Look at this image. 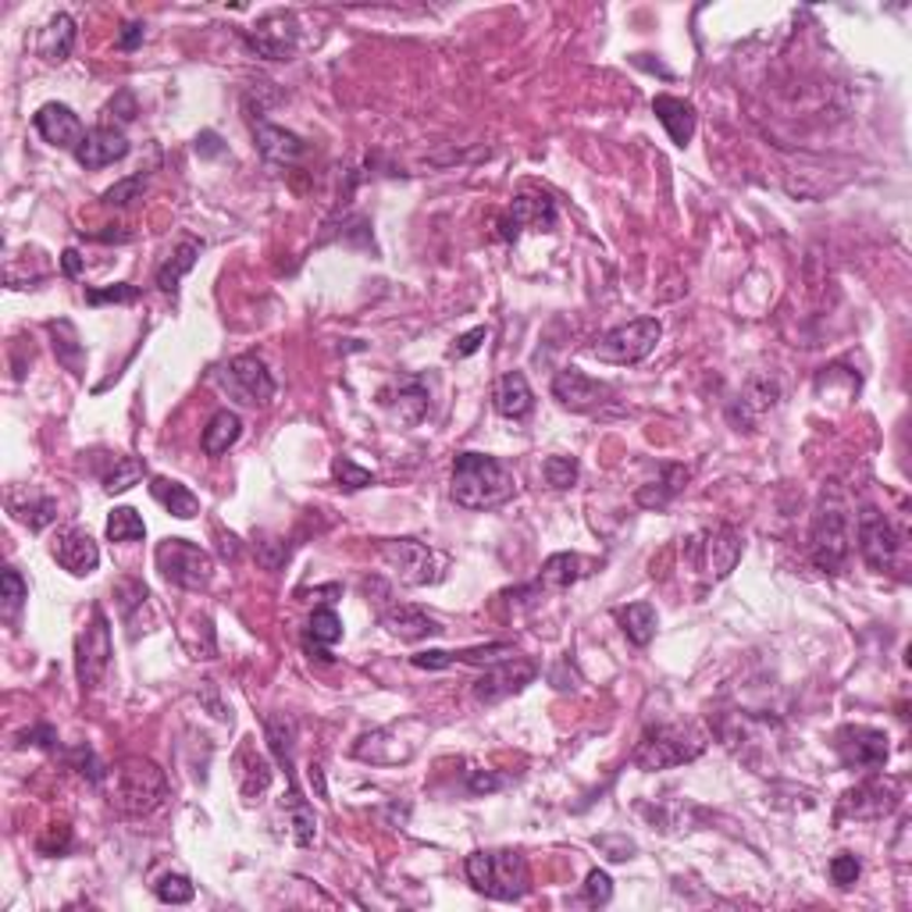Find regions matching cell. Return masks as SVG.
Segmentation results:
<instances>
[{
  "label": "cell",
  "mask_w": 912,
  "mask_h": 912,
  "mask_svg": "<svg viewBox=\"0 0 912 912\" xmlns=\"http://www.w3.org/2000/svg\"><path fill=\"white\" fill-rule=\"evenodd\" d=\"M100 788H104L108 805L122 816H147L168 799L164 770L153 760H143V755H125L122 763L108 766V777Z\"/></svg>",
  "instance_id": "cell-1"
},
{
  "label": "cell",
  "mask_w": 912,
  "mask_h": 912,
  "mask_svg": "<svg viewBox=\"0 0 912 912\" xmlns=\"http://www.w3.org/2000/svg\"><path fill=\"white\" fill-rule=\"evenodd\" d=\"M517 482L503 460L488 453H457L453 460V499L464 510H496L513 499Z\"/></svg>",
  "instance_id": "cell-2"
},
{
  "label": "cell",
  "mask_w": 912,
  "mask_h": 912,
  "mask_svg": "<svg viewBox=\"0 0 912 912\" xmlns=\"http://www.w3.org/2000/svg\"><path fill=\"white\" fill-rule=\"evenodd\" d=\"M809 557L824 574H838L852 557V521L838 488H824L820 496L813 528H809Z\"/></svg>",
  "instance_id": "cell-3"
},
{
  "label": "cell",
  "mask_w": 912,
  "mask_h": 912,
  "mask_svg": "<svg viewBox=\"0 0 912 912\" xmlns=\"http://www.w3.org/2000/svg\"><path fill=\"white\" fill-rule=\"evenodd\" d=\"M467 880L471 888L485 895V898H496V902H517V898L528 895V863H524L521 852H471L467 855Z\"/></svg>",
  "instance_id": "cell-4"
},
{
  "label": "cell",
  "mask_w": 912,
  "mask_h": 912,
  "mask_svg": "<svg viewBox=\"0 0 912 912\" xmlns=\"http://www.w3.org/2000/svg\"><path fill=\"white\" fill-rule=\"evenodd\" d=\"M428 735H432V727L421 721V716H403V721H392V724L364 735L353 745V755L371 766H400V763L414 760L421 752V745L428 741Z\"/></svg>",
  "instance_id": "cell-5"
},
{
  "label": "cell",
  "mask_w": 912,
  "mask_h": 912,
  "mask_svg": "<svg viewBox=\"0 0 912 912\" xmlns=\"http://www.w3.org/2000/svg\"><path fill=\"white\" fill-rule=\"evenodd\" d=\"M705 749V741L691 730H680L671 724H652L646 727V735L638 738L632 760L638 770H671V766H685L691 760H699Z\"/></svg>",
  "instance_id": "cell-6"
},
{
  "label": "cell",
  "mask_w": 912,
  "mask_h": 912,
  "mask_svg": "<svg viewBox=\"0 0 912 912\" xmlns=\"http://www.w3.org/2000/svg\"><path fill=\"white\" fill-rule=\"evenodd\" d=\"M660 339H663L660 321L657 317H638V321H627V325L610 328L607 336H599L592 346H588V353L602 364L632 367V364L646 361V357L657 350Z\"/></svg>",
  "instance_id": "cell-7"
},
{
  "label": "cell",
  "mask_w": 912,
  "mask_h": 912,
  "mask_svg": "<svg viewBox=\"0 0 912 912\" xmlns=\"http://www.w3.org/2000/svg\"><path fill=\"white\" fill-rule=\"evenodd\" d=\"M741 552H745L741 532H735L730 524H721V528H710L696 538H688V546H685L688 563L705 577V582H724V577L738 567Z\"/></svg>",
  "instance_id": "cell-8"
},
{
  "label": "cell",
  "mask_w": 912,
  "mask_h": 912,
  "mask_svg": "<svg viewBox=\"0 0 912 912\" xmlns=\"http://www.w3.org/2000/svg\"><path fill=\"white\" fill-rule=\"evenodd\" d=\"M158 560V571L168 577L175 588H186V592H203L214 577V560L208 549L186 542V538H164L153 552Z\"/></svg>",
  "instance_id": "cell-9"
},
{
  "label": "cell",
  "mask_w": 912,
  "mask_h": 912,
  "mask_svg": "<svg viewBox=\"0 0 912 912\" xmlns=\"http://www.w3.org/2000/svg\"><path fill=\"white\" fill-rule=\"evenodd\" d=\"M382 560L389 563L392 574L400 577L403 585H435L442 582V567L446 560L435 552L432 546L417 542V538H389V542L378 546Z\"/></svg>",
  "instance_id": "cell-10"
},
{
  "label": "cell",
  "mask_w": 912,
  "mask_h": 912,
  "mask_svg": "<svg viewBox=\"0 0 912 912\" xmlns=\"http://www.w3.org/2000/svg\"><path fill=\"white\" fill-rule=\"evenodd\" d=\"M111 671V624L104 610H93L89 627L75 641V677L83 691H93Z\"/></svg>",
  "instance_id": "cell-11"
},
{
  "label": "cell",
  "mask_w": 912,
  "mask_h": 912,
  "mask_svg": "<svg viewBox=\"0 0 912 912\" xmlns=\"http://www.w3.org/2000/svg\"><path fill=\"white\" fill-rule=\"evenodd\" d=\"M538 677V663L524 657H507L485 666V674L474 680V699L482 705H496L510 696H521L524 688Z\"/></svg>",
  "instance_id": "cell-12"
},
{
  "label": "cell",
  "mask_w": 912,
  "mask_h": 912,
  "mask_svg": "<svg viewBox=\"0 0 912 912\" xmlns=\"http://www.w3.org/2000/svg\"><path fill=\"white\" fill-rule=\"evenodd\" d=\"M855 538H859V552H863V563L870 571H880V574L891 571L898 549H902V538H898L891 521L884 517L880 510L866 507L863 513H859Z\"/></svg>",
  "instance_id": "cell-13"
},
{
  "label": "cell",
  "mask_w": 912,
  "mask_h": 912,
  "mask_svg": "<svg viewBox=\"0 0 912 912\" xmlns=\"http://www.w3.org/2000/svg\"><path fill=\"white\" fill-rule=\"evenodd\" d=\"M242 40H247V47L257 58L289 61L292 54H297L300 29H297V18H292L289 11H272V15H264L247 36H242Z\"/></svg>",
  "instance_id": "cell-14"
},
{
  "label": "cell",
  "mask_w": 912,
  "mask_h": 912,
  "mask_svg": "<svg viewBox=\"0 0 912 912\" xmlns=\"http://www.w3.org/2000/svg\"><path fill=\"white\" fill-rule=\"evenodd\" d=\"M841 763L849 770H880L888 763V735L866 724H849L834 735Z\"/></svg>",
  "instance_id": "cell-15"
},
{
  "label": "cell",
  "mask_w": 912,
  "mask_h": 912,
  "mask_svg": "<svg viewBox=\"0 0 912 912\" xmlns=\"http://www.w3.org/2000/svg\"><path fill=\"white\" fill-rule=\"evenodd\" d=\"M524 228H532V233H552L557 228V203L542 197V192H521V197H513L510 211L499 222V236L507 242H517Z\"/></svg>",
  "instance_id": "cell-16"
},
{
  "label": "cell",
  "mask_w": 912,
  "mask_h": 912,
  "mask_svg": "<svg viewBox=\"0 0 912 912\" xmlns=\"http://www.w3.org/2000/svg\"><path fill=\"white\" fill-rule=\"evenodd\" d=\"M552 396H557L560 407L571 410V414H592V410H599L602 403H610L613 389L607 382L588 378L585 371L563 367V371H557V378H552Z\"/></svg>",
  "instance_id": "cell-17"
},
{
  "label": "cell",
  "mask_w": 912,
  "mask_h": 912,
  "mask_svg": "<svg viewBox=\"0 0 912 912\" xmlns=\"http://www.w3.org/2000/svg\"><path fill=\"white\" fill-rule=\"evenodd\" d=\"M225 389H233V396H239L242 403H267L275 396V378H272V371H267V364L261 361L257 353H242L236 357V361H228L225 367Z\"/></svg>",
  "instance_id": "cell-18"
},
{
  "label": "cell",
  "mask_w": 912,
  "mask_h": 912,
  "mask_svg": "<svg viewBox=\"0 0 912 912\" xmlns=\"http://www.w3.org/2000/svg\"><path fill=\"white\" fill-rule=\"evenodd\" d=\"M50 552H54V560L61 563L64 571H68L72 577H89L97 567H100V546L93 542V535L83 532V528H64L58 532L54 538V546H50Z\"/></svg>",
  "instance_id": "cell-19"
},
{
  "label": "cell",
  "mask_w": 912,
  "mask_h": 912,
  "mask_svg": "<svg viewBox=\"0 0 912 912\" xmlns=\"http://www.w3.org/2000/svg\"><path fill=\"white\" fill-rule=\"evenodd\" d=\"M33 125H36V133L43 136V143L58 147V150H72V153L86 136L79 114H75L68 104H43L33 114Z\"/></svg>",
  "instance_id": "cell-20"
},
{
  "label": "cell",
  "mask_w": 912,
  "mask_h": 912,
  "mask_svg": "<svg viewBox=\"0 0 912 912\" xmlns=\"http://www.w3.org/2000/svg\"><path fill=\"white\" fill-rule=\"evenodd\" d=\"M125 153H128V139L122 128L97 125V128H89L83 136V143L75 147V161H79L86 172H97V168H108L114 161H122Z\"/></svg>",
  "instance_id": "cell-21"
},
{
  "label": "cell",
  "mask_w": 912,
  "mask_h": 912,
  "mask_svg": "<svg viewBox=\"0 0 912 912\" xmlns=\"http://www.w3.org/2000/svg\"><path fill=\"white\" fill-rule=\"evenodd\" d=\"M250 128H253V143H257V150H261L264 161H272V164H297L307 153V143L297 133H289V128L272 125V122H264V118H250Z\"/></svg>",
  "instance_id": "cell-22"
},
{
  "label": "cell",
  "mask_w": 912,
  "mask_h": 912,
  "mask_svg": "<svg viewBox=\"0 0 912 912\" xmlns=\"http://www.w3.org/2000/svg\"><path fill=\"white\" fill-rule=\"evenodd\" d=\"M382 627L392 638H400V641H421V638H432V635L446 632V627L435 621V616H428L425 610H417V607H407V602H396V607L385 610L382 613Z\"/></svg>",
  "instance_id": "cell-23"
},
{
  "label": "cell",
  "mask_w": 912,
  "mask_h": 912,
  "mask_svg": "<svg viewBox=\"0 0 912 912\" xmlns=\"http://www.w3.org/2000/svg\"><path fill=\"white\" fill-rule=\"evenodd\" d=\"M652 114L660 118V125L666 128V136H671L674 147H688L691 143L699 118H696V108H691L688 100L660 93L657 100H652Z\"/></svg>",
  "instance_id": "cell-24"
},
{
  "label": "cell",
  "mask_w": 912,
  "mask_h": 912,
  "mask_svg": "<svg viewBox=\"0 0 912 912\" xmlns=\"http://www.w3.org/2000/svg\"><path fill=\"white\" fill-rule=\"evenodd\" d=\"M382 403L392 407V417L400 421V425H417V421L428 414V403H432L428 400V385L421 382L417 375L400 378V382H396V396L382 392Z\"/></svg>",
  "instance_id": "cell-25"
},
{
  "label": "cell",
  "mask_w": 912,
  "mask_h": 912,
  "mask_svg": "<svg viewBox=\"0 0 912 912\" xmlns=\"http://www.w3.org/2000/svg\"><path fill=\"white\" fill-rule=\"evenodd\" d=\"M75 36H79L75 18L58 11V15L40 29V36H36V54H40L47 64H64L75 50Z\"/></svg>",
  "instance_id": "cell-26"
},
{
  "label": "cell",
  "mask_w": 912,
  "mask_h": 912,
  "mask_svg": "<svg viewBox=\"0 0 912 912\" xmlns=\"http://www.w3.org/2000/svg\"><path fill=\"white\" fill-rule=\"evenodd\" d=\"M236 774H239V791L242 799H261V795L272 788V763L257 752V745L247 738L236 752Z\"/></svg>",
  "instance_id": "cell-27"
},
{
  "label": "cell",
  "mask_w": 912,
  "mask_h": 912,
  "mask_svg": "<svg viewBox=\"0 0 912 912\" xmlns=\"http://www.w3.org/2000/svg\"><path fill=\"white\" fill-rule=\"evenodd\" d=\"M492 403H496V410L503 417L524 421V417L532 414V407H535V392H532V385H528V378L521 375V371H507V375L496 382Z\"/></svg>",
  "instance_id": "cell-28"
},
{
  "label": "cell",
  "mask_w": 912,
  "mask_h": 912,
  "mask_svg": "<svg viewBox=\"0 0 912 912\" xmlns=\"http://www.w3.org/2000/svg\"><path fill=\"white\" fill-rule=\"evenodd\" d=\"M47 332H50V346H54V357L64 371H72L75 378H83V367H86V346L79 339V328L72 325L68 317H58V321H47Z\"/></svg>",
  "instance_id": "cell-29"
},
{
  "label": "cell",
  "mask_w": 912,
  "mask_h": 912,
  "mask_svg": "<svg viewBox=\"0 0 912 912\" xmlns=\"http://www.w3.org/2000/svg\"><path fill=\"white\" fill-rule=\"evenodd\" d=\"M8 510H11V517L25 524L29 532H43L58 521V503L43 492H11Z\"/></svg>",
  "instance_id": "cell-30"
},
{
  "label": "cell",
  "mask_w": 912,
  "mask_h": 912,
  "mask_svg": "<svg viewBox=\"0 0 912 912\" xmlns=\"http://www.w3.org/2000/svg\"><path fill=\"white\" fill-rule=\"evenodd\" d=\"M342 638V621H339V613L336 610H328V607H321L311 613V621H307V635H303V646L311 657L317 660H332L328 657V649L336 646V641Z\"/></svg>",
  "instance_id": "cell-31"
},
{
  "label": "cell",
  "mask_w": 912,
  "mask_h": 912,
  "mask_svg": "<svg viewBox=\"0 0 912 912\" xmlns=\"http://www.w3.org/2000/svg\"><path fill=\"white\" fill-rule=\"evenodd\" d=\"M891 805H895V795L884 791V780H866V785H859L845 795V802H841L845 813L855 820L884 816V813H891Z\"/></svg>",
  "instance_id": "cell-32"
},
{
  "label": "cell",
  "mask_w": 912,
  "mask_h": 912,
  "mask_svg": "<svg viewBox=\"0 0 912 912\" xmlns=\"http://www.w3.org/2000/svg\"><path fill=\"white\" fill-rule=\"evenodd\" d=\"M239 435H242V417L236 414V410H217V414L208 421V428H203V435H200V446L208 457H222L239 442Z\"/></svg>",
  "instance_id": "cell-33"
},
{
  "label": "cell",
  "mask_w": 912,
  "mask_h": 912,
  "mask_svg": "<svg viewBox=\"0 0 912 912\" xmlns=\"http://www.w3.org/2000/svg\"><path fill=\"white\" fill-rule=\"evenodd\" d=\"M150 496L158 499V503L172 513L178 521H192L200 513V499L189 492L183 482H172V478H150Z\"/></svg>",
  "instance_id": "cell-34"
},
{
  "label": "cell",
  "mask_w": 912,
  "mask_h": 912,
  "mask_svg": "<svg viewBox=\"0 0 912 912\" xmlns=\"http://www.w3.org/2000/svg\"><path fill=\"white\" fill-rule=\"evenodd\" d=\"M197 257H200V242L197 239H183L175 247V253L158 267V289L168 292V297H178V282H183L192 267H197Z\"/></svg>",
  "instance_id": "cell-35"
},
{
  "label": "cell",
  "mask_w": 912,
  "mask_h": 912,
  "mask_svg": "<svg viewBox=\"0 0 912 912\" xmlns=\"http://www.w3.org/2000/svg\"><path fill=\"white\" fill-rule=\"evenodd\" d=\"M282 809H286V816H289L292 841H297L300 849H311L314 838H317V820H314V809L307 805V799L300 795L297 785H289V795L282 799Z\"/></svg>",
  "instance_id": "cell-36"
},
{
  "label": "cell",
  "mask_w": 912,
  "mask_h": 912,
  "mask_svg": "<svg viewBox=\"0 0 912 912\" xmlns=\"http://www.w3.org/2000/svg\"><path fill=\"white\" fill-rule=\"evenodd\" d=\"M264 738L267 749H272L275 763L286 766V774L292 777V749H297V724L289 721L286 713H272L264 721Z\"/></svg>",
  "instance_id": "cell-37"
},
{
  "label": "cell",
  "mask_w": 912,
  "mask_h": 912,
  "mask_svg": "<svg viewBox=\"0 0 912 912\" xmlns=\"http://www.w3.org/2000/svg\"><path fill=\"white\" fill-rule=\"evenodd\" d=\"M616 621H621V632L627 635V641H635L638 649H646L657 638V610L649 602H632V607L616 610Z\"/></svg>",
  "instance_id": "cell-38"
},
{
  "label": "cell",
  "mask_w": 912,
  "mask_h": 912,
  "mask_svg": "<svg viewBox=\"0 0 912 912\" xmlns=\"http://www.w3.org/2000/svg\"><path fill=\"white\" fill-rule=\"evenodd\" d=\"M685 482H688V471H685V467L666 464V467H663V482L638 488V496H635L638 507H646V510H663V507L671 503V499L680 492V488H685Z\"/></svg>",
  "instance_id": "cell-39"
},
{
  "label": "cell",
  "mask_w": 912,
  "mask_h": 912,
  "mask_svg": "<svg viewBox=\"0 0 912 912\" xmlns=\"http://www.w3.org/2000/svg\"><path fill=\"white\" fill-rule=\"evenodd\" d=\"M585 574V560L577 552H557L542 563V574H538V585L542 588H571L577 577Z\"/></svg>",
  "instance_id": "cell-40"
},
{
  "label": "cell",
  "mask_w": 912,
  "mask_h": 912,
  "mask_svg": "<svg viewBox=\"0 0 912 912\" xmlns=\"http://www.w3.org/2000/svg\"><path fill=\"white\" fill-rule=\"evenodd\" d=\"M147 478V460L143 457H114L111 471L104 474V492L108 496H122L133 485H139Z\"/></svg>",
  "instance_id": "cell-41"
},
{
  "label": "cell",
  "mask_w": 912,
  "mask_h": 912,
  "mask_svg": "<svg viewBox=\"0 0 912 912\" xmlns=\"http://www.w3.org/2000/svg\"><path fill=\"white\" fill-rule=\"evenodd\" d=\"M108 538L111 542H139V538H147V524L133 507H118L108 517Z\"/></svg>",
  "instance_id": "cell-42"
},
{
  "label": "cell",
  "mask_w": 912,
  "mask_h": 912,
  "mask_svg": "<svg viewBox=\"0 0 912 912\" xmlns=\"http://www.w3.org/2000/svg\"><path fill=\"white\" fill-rule=\"evenodd\" d=\"M332 478H336V485L342 488V492H361V488L375 485V474H371L367 467H361L350 457L332 460Z\"/></svg>",
  "instance_id": "cell-43"
},
{
  "label": "cell",
  "mask_w": 912,
  "mask_h": 912,
  "mask_svg": "<svg viewBox=\"0 0 912 912\" xmlns=\"http://www.w3.org/2000/svg\"><path fill=\"white\" fill-rule=\"evenodd\" d=\"M153 895H158L164 905H186V902H192L197 888H192V880L183 877V873H168V877H161L153 884Z\"/></svg>",
  "instance_id": "cell-44"
},
{
  "label": "cell",
  "mask_w": 912,
  "mask_h": 912,
  "mask_svg": "<svg viewBox=\"0 0 912 912\" xmlns=\"http://www.w3.org/2000/svg\"><path fill=\"white\" fill-rule=\"evenodd\" d=\"M542 474H546V482L552 488H574L577 478H582V464H577L574 457H549L546 464H542Z\"/></svg>",
  "instance_id": "cell-45"
},
{
  "label": "cell",
  "mask_w": 912,
  "mask_h": 912,
  "mask_svg": "<svg viewBox=\"0 0 912 912\" xmlns=\"http://www.w3.org/2000/svg\"><path fill=\"white\" fill-rule=\"evenodd\" d=\"M0 599H4L8 616H15L25 607V599H29V585H25V577L15 567H8L0 574Z\"/></svg>",
  "instance_id": "cell-46"
},
{
  "label": "cell",
  "mask_w": 912,
  "mask_h": 912,
  "mask_svg": "<svg viewBox=\"0 0 912 912\" xmlns=\"http://www.w3.org/2000/svg\"><path fill=\"white\" fill-rule=\"evenodd\" d=\"M777 396H780V389H777V382L774 378H766V375H755L752 382H749V389H745V407H752V410H770L777 403Z\"/></svg>",
  "instance_id": "cell-47"
},
{
  "label": "cell",
  "mask_w": 912,
  "mask_h": 912,
  "mask_svg": "<svg viewBox=\"0 0 912 912\" xmlns=\"http://www.w3.org/2000/svg\"><path fill=\"white\" fill-rule=\"evenodd\" d=\"M143 189H147V175H128L104 192V203L108 208H128V203H133Z\"/></svg>",
  "instance_id": "cell-48"
},
{
  "label": "cell",
  "mask_w": 912,
  "mask_h": 912,
  "mask_svg": "<svg viewBox=\"0 0 912 912\" xmlns=\"http://www.w3.org/2000/svg\"><path fill=\"white\" fill-rule=\"evenodd\" d=\"M68 760H72V766L79 770L83 777H89V785H104V777H108V770L97 763V755H93V749H89V745H79V749L75 752H68Z\"/></svg>",
  "instance_id": "cell-49"
},
{
  "label": "cell",
  "mask_w": 912,
  "mask_h": 912,
  "mask_svg": "<svg viewBox=\"0 0 912 912\" xmlns=\"http://www.w3.org/2000/svg\"><path fill=\"white\" fill-rule=\"evenodd\" d=\"M610 898H613V880H610V873L607 870H592L585 877V902L588 905H610Z\"/></svg>",
  "instance_id": "cell-50"
},
{
  "label": "cell",
  "mask_w": 912,
  "mask_h": 912,
  "mask_svg": "<svg viewBox=\"0 0 912 912\" xmlns=\"http://www.w3.org/2000/svg\"><path fill=\"white\" fill-rule=\"evenodd\" d=\"M139 300V289L128 286V282H118V286H108V289H86V303H136Z\"/></svg>",
  "instance_id": "cell-51"
},
{
  "label": "cell",
  "mask_w": 912,
  "mask_h": 912,
  "mask_svg": "<svg viewBox=\"0 0 912 912\" xmlns=\"http://www.w3.org/2000/svg\"><path fill=\"white\" fill-rule=\"evenodd\" d=\"M859 873H863V863H859L852 852H841L830 859V880L838 884V888H852L859 880Z\"/></svg>",
  "instance_id": "cell-52"
},
{
  "label": "cell",
  "mask_w": 912,
  "mask_h": 912,
  "mask_svg": "<svg viewBox=\"0 0 912 912\" xmlns=\"http://www.w3.org/2000/svg\"><path fill=\"white\" fill-rule=\"evenodd\" d=\"M68 845H72L68 824H50L47 834L40 838V852H43V855H64V852H68Z\"/></svg>",
  "instance_id": "cell-53"
},
{
  "label": "cell",
  "mask_w": 912,
  "mask_h": 912,
  "mask_svg": "<svg viewBox=\"0 0 912 912\" xmlns=\"http://www.w3.org/2000/svg\"><path fill=\"white\" fill-rule=\"evenodd\" d=\"M485 339H488V328H485V325L464 332V336H460L457 346H453V357H471V353H478Z\"/></svg>",
  "instance_id": "cell-54"
},
{
  "label": "cell",
  "mask_w": 912,
  "mask_h": 912,
  "mask_svg": "<svg viewBox=\"0 0 912 912\" xmlns=\"http://www.w3.org/2000/svg\"><path fill=\"white\" fill-rule=\"evenodd\" d=\"M18 745H40V749H54V745H58V730L50 727V724H40V727H33V730H22Z\"/></svg>",
  "instance_id": "cell-55"
},
{
  "label": "cell",
  "mask_w": 912,
  "mask_h": 912,
  "mask_svg": "<svg viewBox=\"0 0 912 912\" xmlns=\"http://www.w3.org/2000/svg\"><path fill=\"white\" fill-rule=\"evenodd\" d=\"M108 114H111V118L118 114V122H133L136 118V97L128 93V89H122V93L108 104Z\"/></svg>",
  "instance_id": "cell-56"
},
{
  "label": "cell",
  "mask_w": 912,
  "mask_h": 912,
  "mask_svg": "<svg viewBox=\"0 0 912 912\" xmlns=\"http://www.w3.org/2000/svg\"><path fill=\"white\" fill-rule=\"evenodd\" d=\"M143 36H147L143 22H125L122 33H118V50H136L139 43H143Z\"/></svg>",
  "instance_id": "cell-57"
},
{
  "label": "cell",
  "mask_w": 912,
  "mask_h": 912,
  "mask_svg": "<svg viewBox=\"0 0 912 912\" xmlns=\"http://www.w3.org/2000/svg\"><path fill=\"white\" fill-rule=\"evenodd\" d=\"M599 849H607L610 859H616V863H624V859H632L635 852V841H627V838H596Z\"/></svg>",
  "instance_id": "cell-58"
},
{
  "label": "cell",
  "mask_w": 912,
  "mask_h": 912,
  "mask_svg": "<svg viewBox=\"0 0 912 912\" xmlns=\"http://www.w3.org/2000/svg\"><path fill=\"white\" fill-rule=\"evenodd\" d=\"M197 153H200V158H222V153H225L222 136L211 133V128H203V133L197 136Z\"/></svg>",
  "instance_id": "cell-59"
},
{
  "label": "cell",
  "mask_w": 912,
  "mask_h": 912,
  "mask_svg": "<svg viewBox=\"0 0 912 912\" xmlns=\"http://www.w3.org/2000/svg\"><path fill=\"white\" fill-rule=\"evenodd\" d=\"M467 780H471V791H499L503 788V780L492 777V774H482V770H471Z\"/></svg>",
  "instance_id": "cell-60"
},
{
  "label": "cell",
  "mask_w": 912,
  "mask_h": 912,
  "mask_svg": "<svg viewBox=\"0 0 912 912\" xmlns=\"http://www.w3.org/2000/svg\"><path fill=\"white\" fill-rule=\"evenodd\" d=\"M61 267H64V275H68V278L83 275V257L75 253V250H64L61 253Z\"/></svg>",
  "instance_id": "cell-61"
},
{
  "label": "cell",
  "mask_w": 912,
  "mask_h": 912,
  "mask_svg": "<svg viewBox=\"0 0 912 912\" xmlns=\"http://www.w3.org/2000/svg\"><path fill=\"white\" fill-rule=\"evenodd\" d=\"M311 785L317 788V795H321V799H325V774H321V766H317V763L311 766Z\"/></svg>",
  "instance_id": "cell-62"
},
{
  "label": "cell",
  "mask_w": 912,
  "mask_h": 912,
  "mask_svg": "<svg viewBox=\"0 0 912 912\" xmlns=\"http://www.w3.org/2000/svg\"><path fill=\"white\" fill-rule=\"evenodd\" d=\"M236 542H239L236 535H225V538H222V557H236V552H239Z\"/></svg>",
  "instance_id": "cell-63"
}]
</instances>
